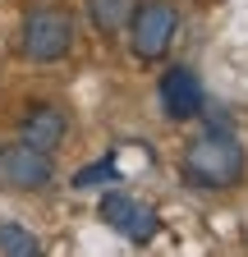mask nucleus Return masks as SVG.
<instances>
[{
    "instance_id": "0eeeda50",
    "label": "nucleus",
    "mask_w": 248,
    "mask_h": 257,
    "mask_svg": "<svg viewBox=\"0 0 248 257\" xmlns=\"http://www.w3.org/2000/svg\"><path fill=\"white\" fill-rule=\"evenodd\" d=\"M119 234L129 239V243H152V239L161 234V211L152 207V202H138L134 198L129 216H124V225H119Z\"/></svg>"
},
{
    "instance_id": "20e7f679",
    "label": "nucleus",
    "mask_w": 248,
    "mask_h": 257,
    "mask_svg": "<svg viewBox=\"0 0 248 257\" xmlns=\"http://www.w3.org/2000/svg\"><path fill=\"white\" fill-rule=\"evenodd\" d=\"M51 179H55V166H51L46 152L28 147V143L0 147V188H10V193H42Z\"/></svg>"
},
{
    "instance_id": "1a4fd4ad",
    "label": "nucleus",
    "mask_w": 248,
    "mask_h": 257,
    "mask_svg": "<svg viewBox=\"0 0 248 257\" xmlns=\"http://www.w3.org/2000/svg\"><path fill=\"white\" fill-rule=\"evenodd\" d=\"M129 10H134V0H87V19L101 37H115L129 23Z\"/></svg>"
},
{
    "instance_id": "9d476101",
    "label": "nucleus",
    "mask_w": 248,
    "mask_h": 257,
    "mask_svg": "<svg viewBox=\"0 0 248 257\" xmlns=\"http://www.w3.org/2000/svg\"><path fill=\"white\" fill-rule=\"evenodd\" d=\"M119 170H115V156H101V161H92V166H83L74 175V188H97V184H115Z\"/></svg>"
},
{
    "instance_id": "39448f33",
    "label": "nucleus",
    "mask_w": 248,
    "mask_h": 257,
    "mask_svg": "<svg viewBox=\"0 0 248 257\" xmlns=\"http://www.w3.org/2000/svg\"><path fill=\"white\" fill-rule=\"evenodd\" d=\"M157 96H161V115L170 124H189L207 106V92H202V83H198V74L189 64H170L161 74V83H157Z\"/></svg>"
},
{
    "instance_id": "423d86ee",
    "label": "nucleus",
    "mask_w": 248,
    "mask_h": 257,
    "mask_svg": "<svg viewBox=\"0 0 248 257\" xmlns=\"http://www.w3.org/2000/svg\"><path fill=\"white\" fill-rule=\"evenodd\" d=\"M65 134H69V115L60 110V106H33V110L19 119V143L37 147L46 156L65 143Z\"/></svg>"
},
{
    "instance_id": "7ed1b4c3",
    "label": "nucleus",
    "mask_w": 248,
    "mask_h": 257,
    "mask_svg": "<svg viewBox=\"0 0 248 257\" xmlns=\"http://www.w3.org/2000/svg\"><path fill=\"white\" fill-rule=\"evenodd\" d=\"M129 46H134V60L152 64V60H161L175 42V32H179V14L170 0H134V10H129Z\"/></svg>"
},
{
    "instance_id": "6e6552de",
    "label": "nucleus",
    "mask_w": 248,
    "mask_h": 257,
    "mask_svg": "<svg viewBox=\"0 0 248 257\" xmlns=\"http://www.w3.org/2000/svg\"><path fill=\"white\" fill-rule=\"evenodd\" d=\"M0 257H46V243L19 220L0 225Z\"/></svg>"
},
{
    "instance_id": "f03ea898",
    "label": "nucleus",
    "mask_w": 248,
    "mask_h": 257,
    "mask_svg": "<svg viewBox=\"0 0 248 257\" xmlns=\"http://www.w3.org/2000/svg\"><path fill=\"white\" fill-rule=\"evenodd\" d=\"M23 55L33 64H55L74 51V14L65 5H37L23 14Z\"/></svg>"
},
{
    "instance_id": "f257e3e1",
    "label": "nucleus",
    "mask_w": 248,
    "mask_h": 257,
    "mask_svg": "<svg viewBox=\"0 0 248 257\" xmlns=\"http://www.w3.org/2000/svg\"><path fill=\"white\" fill-rule=\"evenodd\" d=\"M248 170V156H243V143L230 134V128H202V134L189 138L184 147V179L193 188H207V193H225L243 179Z\"/></svg>"
}]
</instances>
